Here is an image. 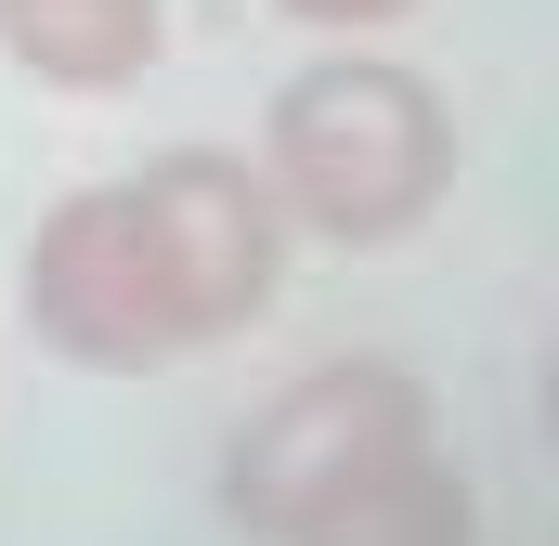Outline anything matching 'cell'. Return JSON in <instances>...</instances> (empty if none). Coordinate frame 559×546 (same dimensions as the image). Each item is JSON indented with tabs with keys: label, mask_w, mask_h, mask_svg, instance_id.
<instances>
[{
	"label": "cell",
	"mask_w": 559,
	"mask_h": 546,
	"mask_svg": "<svg viewBox=\"0 0 559 546\" xmlns=\"http://www.w3.org/2000/svg\"><path fill=\"white\" fill-rule=\"evenodd\" d=\"M274 299H286V222L235 143H169L143 169L66 182L13 261L26 339L79 378H143V365L222 352Z\"/></svg>",
	"instance_id": "6da1fadb"
},
{
	"label": "cell",
	"mask_w": 559,
	"mask_h": 546,
	"mask_svg": "<svg viewBox=\"0 0 559 546\" xmlns=\"http://www.w3.org/2000/svg\"><path fill=\"white\" fill-rule=\"evenodd\" d=\"M248 182L274 195L286 248H404L455 195V105L404 52H312L261 92Z\"/></svg>",
	"instance_id": "7a4b0ae2"
},
{
	"label": "cell",
	"mask_w": 559,
	"mask_h": 546,
	"mask_svg": "<svg viewBox=\"0 0 559 546\" xmlns=\"http://www.w3.org/2000/svg\"><path fill=\"white\" fill-rule=\"evenodd\" d=\"M429 429L442 416H429V391L391 352H338V365H312V378H286L274 404L235 416V442H222V521L248 546H286L299 521H325L365 468H391Z\"/></svg>",
	"instance_id": "3957f363"
},
{
	"label": "cell",
	"mask_w": 559,
	"mask_h": 546,
	"mask_svg": "<svg viewBox=\"0 0 559 546\" xmlns=\"http://www.w3.org/2000/svg\"><path fill=\"white\" fill-rule=\"evenodd\" d=\"M0 52L66 105H118L169 52V0H0Z\"/></svg>",
	"instance_id": "277c9868"
},
{
	"label": "cell",
	"mask_w": 559,
	"mask_h": 546,
	"mask_svg": "<svg viewBox=\"0 0 559 546\" xmlns=\"http://www.w3.org/2000/svg\"><path fill=\"white\" fill-rule=\"evenodd\" d=\"M286 546H481V482H468V455L429 429L391 468H365L325 521H299Z\"/></svg>",
	"instance_id": "5b68a950"
},
{
	"label": "cell",
	"mask_w": 559,
	"mask_h": 546,
	"mask_svg": "<svg viewBox=\"0 0 559 546\" xmlns=\"http://www.w3.org/2000/svg\"><path fill=\"white\" fill-rule=\"evenodd\" d=\"M286 26H312L325 52H391V26H417L429 0H274Z\"/></svg>",
	"instance_id": "8992f818"
}]
</instances>
